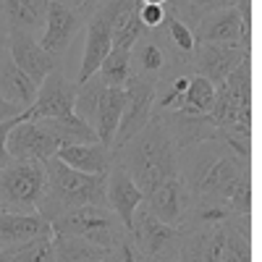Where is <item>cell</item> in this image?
Returning a JSON list of instances; mask_svg holds the SVG:
<instances>
[{"instance_id":"obj_26","label":"cell","mask_w":262,"mask_h":262,"mask_svg":"<svg viewBox=\"0 0 262 262\" xmlns=\"http://www.w3.org/2000/svg\"><path fill=\"white\" fill-rule=\"evenodd\" d=\"M97 76L107 84V86H123L131 76V60H128V50L121 48H111V53L105 55V60L100 63Z\"/></svg>"},{"instance_id":"obj_32","label":"cell","mask_w":262,"mask_h":262,"mask_svg":"<svg viewBox=\"0 0 262 262\" xmlns=\"http://www.w3.org/2000/svg\"><path fill=\"white\" fill-rule=\"evenodd\" d=\"M27 244V242H24ZM21 257V244H13V247H3L0 249V262H18Z\"/></svg>"},{"instance_id":"obj_9","label":"cell","mask_w":262,"mask_h":262,"mask_svg":"<svg viewBox=\"0 0 262 262\" xmlns=\"http://www.w3.org/2000/svg\"><path fill=\"white\" fill-rule=\"evenodd\" d=\"M247 58H249V48L238 45V42H196L189 63H191V71L202 74L217 86Z\"/></svg>"},{"instance_id":"obj_6","label":"cell","mask_w":262,"mask_h":262,"mask_svg":"<svg viewBox=\"0 0 262 262\" xmlns=\"http://www.w3.org/2000/svg\"><path fill=\"white\" fill-rule=\"evenodd\" d=\"M53 233L58 236H76L84 242L111 249L121 236H126V226L118 221V215L107 205H84L71 212H66L50 223Z\"/></svg>"},{"instance_id":"obj_28","label":"cell","mask_w":262,"mask_h":262,"mask_svg":"<svg viewBox=\"0 0 262 262\" xmlns=\"http://www.w3.org/2000/svg\"><path fill=\"white\" fill-rule=\"evenodd\" d=\"M105 262H142V257H139L134 242H131V236L126 233V236L118 238V242H116L111 249H107Z\"/></svg>"},{"instance_id":"obj_25","label":"cell","mask_w":262,"mask_h":262,"mask_svg":"<svg viewBox=\"0 0 262 262\" xmlns=\"http://www.w3.org/2000/svg\"><path fill=\"white\" fill-rule=\"evenodd\" d=\"M142 34H147V29L142 27V21H139V0H137V3L126 6L118 13V18H116V24H113V48L131 50L134 42Z\"/></svg>"},{"instance_id":"obj_30","label":"cell","mask_w":262,"mask_h":262,"mask_svg":"<svg viewBox=\"0 0 262 262\" xmlns=\"http://www.w3.org/2000/svg\"><path fill=\"white\" fill-rule=\"evenodd\" d=\"M165 13H168V8H163V6H142V3H139V21H142V27H144L147 32L158 29V27L163 24Z\"/></svg>"},{"instance_id":"obj_13","label":"cell","mask_w":262,"mask_h":262,"mask_svg":"<svg viewBox=\"0 0 262 262\" xmlns=\"http://www.w3.org/2000/svg\"><path fill=\"white\" fill-rule=\"evenodd\" d=\"M189 202H191V194L186 191L181 176H176V179H168L160 186H155L149 194H144L142 207L152 217H158L160 223L184 228L186 212H189Z\"/></svg>"},{"instance_id":"obj_16","label":"cell","mask_w":262,"mask_h":262,"mask_svg":"<svg viewBox=\"0 0 262 262\" xmlns=\"http://www.w3.org/2000/svg\"><path fill=\"white\" fill-rule=\"evenodd\" d=\"M191 29H194L196 42H238V45L249 48V39H252L236 8L205 13L202 18H196V24Z\"/></svg>"},{"instance_id":"obj_33","label":"cell","mask_w":262,"mask_h":262,"mask_svg":"<svg viewBox=\"0 0 262 262\" xmlns=\"http://www.w3.org/2000/svg\"><path fill=\"white\" fill-rule=\"evenodd\" d=\"M18 113H21V107H16L13 102H8V100L0 97V121H8V118H13V116H18Z\"/></svg>"},{"instance_id":"obj_17","label":"cell","mask_w":262,"mask_h":262,"mask_svg":"<svg viewBox=\"0 0 262 262\" xmlns=\"http://www.w3.org/2000/svg\"><path fill=\"white\" fill-rule=\"evenodd\" d=\"M55 158L66 163L69 168L79 173H90V176H107L113 165V149H107L100 142H86V144H63Z\"/></svg>"},{"instance_id":"obj_15","label":"cell","mask_w":262,"mask_h":262,"mask_svg":"<svg viewBox=\"0 0 262 262\" xmlns=\"http://www.w3.org/2000/svg\"><path fill=\"white\" fill-rule=\"evenodd\" d=\"M105 202L118 215V221L126 226V231H128L131 221H134L137 207L144 202L142 189L137 186V181L128 176V170L116 158H113V165L105 176Z\"/></svg>"},{"instance_id":"obj_19","label":"cell","mask_w":262,"mask_h":262,"mask_svg":"<svg viewBox=\"0 0 262 262\" xmlns=\"http://www.w3.org/2000/svg\"><path fill=\"white\" fill-rule=\"evenodd\" d=\"M50 223L39 212H3L0 210V249L32 242L39 233H45Z\"/></svg>"},{"instance_id":"obj_10","label":"cell","mask_w":262,"mask_h":262,"mask_svg":"<svg viewBox=\"0 0 262 262\" xmlns=\"http://www.w3.org/2000/svg\"><path fill=\"white\" fill-rule=\"evenodd\" d=\"M74 100H76V81H69L63 69H55L37 86V97L27 107V118L42 121V118L71 116L74 113Z\"/></svg>"},{"instance_id":"obj_21","label":"cell","mask_w":262,"mask_h":262,"mask_svg":"<svg viewBox=\"0 0 262 262\" xmlns=\"http://www.w3.org/2000/svg\"><path fill=\"white\" fill-rule=\"evenodd\" d=\"M128 60H131V76H144V79H155V81L168 66V55L158 45V39L152 37V32L142 34L134 42V48L128 50Z\"/></svg>"},{"instance_id":"obj_8","label":"cell","mask_w":262,"mask_h":262,"mask_svg":"<svg viewBox=\"0 0 262 262\" xmlns=\"http://www.w3.org/2000/svg\"><path fill=\"white\" fill-rule=\"evenodd\" d=\"M126 90V102H123V113H121V123L116 128L113 137V152L126 144L134 134L149 123L152 118V102H155V79H144V76H128V81L123 84Z\"/></svg>"},{"instance_id":"obj_37","label":"cell","mask_w":262,"mask_h":262,"mask_svg":"<svg viewBox=\"0 0 262 262\" xmlns=\"http://www.w3.org/2000/svg\"><path fill=\"white\" fill-rule=\"evenodd\" d=\"M55 3H63V6H69V8H81V0H55Z\"/></svg>"},{"instance_id":"obj_27","label":"cell","mask_w":262,"mask_h":262,"mask_svg":"<svg viewBox=\"0 0 262 262\" xmlns=\"http://www.w3.org/2000/svg\"><path fill=\"white\" fill-rule=\"evenodd\" d=\"M238 0H191V6L184 16V21L189 27L196 24V18H202L205 13H212V11H223V8H236Z\"/></svg>"},{"instance_id":"obj_20","label":"cell","mask_w":262,"mask_h":262,"mask_svg":"<svg viewBox=\"0 0 262 262\" xmlns=\"http://www.w3.org/2000/svg\"><path fill=\"white\" fill-rule=\"evenodd\" d=\"M123 102H126V90L123 86H105L92 126L97 131L100 144H105L107 149L113 147V137H116V128H118L121 113H123Z\"/></svg>"},{"instance_id":"obj_38","label":"cell","mask_w":262,"mask_h":262,"mask_svg":"<svg viewBox=\"0 0 262 262\" xmlns=\"http://www.w3.org/2000/svg\"><path fill=\"white\" fill-rule=\"evenodd\" d=\"M176 262H179V259H176Z\"/></svg>"},{"instance_id":"obj_24","label":"cell","mask_w":262,"mask_h":262,"mask_svg":"<svg viewBox=\"0 0 262 262\" xmlns=\"http://www.w3.org/2000/svg\"><path fill=\"white\" fill-rule=\"evenodd\" d=\"M212 102H215V84L210 79H205L202 74L191 71L189 76V86L181 97V105L176 113L184 116H207L212 111Z\"/></svg>"},{"instance_id":"obj_1","label":"cell","mask_w":262,"mask_h":262,"mask_svg":"<svg viewBox=\"0 0 262 262\" xmlns=\"http://www.w3.org/2000/svg\"><path fill=\"white\" fill-rule=\"evenodd\" d=\"M179 176L191 196H215V200H223L236 215L249 217V158H242L223 139H202L184 147Z\"/></svg>"},{"instance_id":"obj_36","label":"cell","mask_w":262,"mask_h":262,"mask_svg":"<svg viewBox=\"0 0 262 262\" xmlns=\"http://www.w3.org/2000/svg\"><path fill=\"white\" fill-rule=\"evenodd\" d=\"M142 6H163V8H168V0H139Z\"/></svg>"},{"instance_id":"obj_11","label":"cell","mask_w":262,"mask_h":262,"mask_svg":"<svg viewBox=\"0 0 262 262\" xmlns=\"http://www.w3.org/2000/svg\"><path fill=\"white\" fill-rule=\"evenodd\" d=\"M84 16L76 8H69L55 0H48V13H45V32H42L39 45L45 48L50 55H55L58 60L66 58L74 37L79 34V29L84 27Z\"/></svg>"},{"instance_id":"obj_4","label":"cell","mask_w":262,"mask_h":262,"mask_svg":"<svg viewBox=\"0 0 262 262\" xmlns=\"http://www.w3.org/2000/svg\"><path fill=\"white\" fill-rule=\"evenodd\" d=\"M179 262H252L249 217H231L207 228H184Z\"/></svg>"},{"instance_id":"obj_5","label":"cell","mask_w":262,"mask_h":262,"mask_svg":"<svg viewBox=\"0 0 262 262\" xmlns=\"http://www.w3.org/2000/svg\"><path fill=\"white\" fill-rule=\"evenodd\" d=\"M48 170L42 160H11L0 165V210L37 212L45 194Z\"/></svg>"},{"instance_id":"obj_31","label":"cell","mask_w":262,"mask_h":262,"mask_svg":"<svg viewBox=\"0 0 262 262\" xmlns=\"http://www.w3.org/2000/svg\"><path fill=\"white\" fill-rule=\"evenodd\" d=\"M189 6H191V0H168V11H170L173 16H179V18L186 16Z\"/></svg>"},{"instance_id":"obj_23","label":"cell","mask_w":262,"mask_h":262,"mask_svg":"<svg viewBox=\"0 0 262 262\" xmlns=\"http://www.w3.org/2000/svg\"><path fill=\"white\" fill-rule=\"evenodd\" d=\"M107 249L76 236H58L53 233V252L50 262H105Z\"/></svg>"},{"instance_id":"obj_2","label":"cell","mask_w":262,"mask_h":262,"mask_svg":"<svg viewBox=\"0 0 262 262\" xmlns=\"http://www.w3.org/2000/svg\"><path fill=\"white\" fill-rule=\"evenodd\" d=\"M113 158L128 170L142 194H149L168 179H176L181 168V149L158 116H152L139 134L121 144Z\"/></svg>"},{"instance_id":"obj_34","label":"cell","mask_w":262,"mask_h":262,"mask_svg":"<svg viewBox=\"0 0 262 262\" xmlns=\"http://www.w3.org/2000/svg\"><path fill=\"white\" fill-rule=\"evenodd\" d=\"M8 24H6V18L0 16V55H3L6 50H8Z\"/></svg>"},{"instance_id":"obj_12","label":"cell","mask_w":262,"mask_h":262,"mask_svg":"<svg viewBox=\"0 0 262 262\" xmlns=\"http://www.w3.org/2000/svg\"><path fill=\"white\" fill-rule=\"evenodd\" d=\"M63 147V142L48 131L39 121H21L8 134V155L11 160H50Z\"/></svg>"},{"instance_id":"obj_22","label":"cell","mask_w":262,"mask_h":262,"mask_svg":"<svg viewBox=\"0 0 262 262\" xmlns=\"http://www.w3.org/2000/svg\"><path fill=\"white\" fill-rule=\"evenodd\" d=\"M48 0H0V16L6 18L8 32H34L45 24Z\"/></svg>"},{"instance_id":"obj_35","label":"cell","mask_w":262,"mask_h":262,"mask_svg":"<svg viewBox=\"0 0 262 262\" xmlns=\"http://www.w3.org/2000/svg\"><path fill=\"white\" fill-rule=\"evenodd\" d=\"M100 3H102V0H81V8H79V11H81V16L86 18V16H90V13H92V11H95Z\"/></svg>"},{"instance_id":"obj_14","label":"cell","mask_w":262,"mask_h":262,"mask_svg":"<svg viewBox=\"0 0 262 262\" xmlns=\"http://www.w3.org/2000/svg\"><path fill=\"white\" fill-rule=\"evenodd\" d=\"M8 55L11 60L24 71L37 86L45 81V76L55 69H60L63 60L50 55L45 48L34 39L32 32H11L8 34Z\"/></svg>"},{"instance_id":"obj_7","label":"cell","mask_w":262,"mask_h":262,"mask_svg":"<svg viewBox=\"0 0 262 262\" xmlns=\"http://www.w3.org/2000/svg\"><path fill=\"white\" fill-rule=\"evenodd\" d=\"M128 236L134 242L142 262H176L184 244V228L160 223L142 205L134 212V221L128 226Z\"/></svg>"},{"instance_id":"obj_29","label":"cell","mask_w":262,"mask_h":262,"mask_svg":"<svg viewBox=\"0 0 262 262\" xmlns=\"http://www.w3.org/2000/svg\"><path fill=\"white\" fill-rule=\"evenodd\" d=\"M21 121H29L27 118V111H21L18 116L8 118V121H0V165L11 163V155H8V134L21 123Z\"/></svg>"},{"instance_id":"obj_18","label":"cell","mask_w":262,"mask_h":262,"mask_svg":"<svg viewBox=\"0 0 262 262\" xmlns=\"http://www.w3.org/2000/svg\"><path fill=\"white\" fill-rule=\"evenodd\" d=\"M0 97L27 111L37 97V84L11 60L8 50L0 55Z\"/></svg>"},{"instance_id":"obj_3","label":"cell","mask_w":262,"mask_h":262,"mask_svg":"<svg viewBox=\"0 0 262 262\" xmlns=\"http://www.w3.org/2000/svg\"><path fill=\"white\" fill-rule=\"evenodd\" d=\"M48 181L45 194L37 207V212L53 223L55 217L71 212L84 205H107L105 202V176H90V173H79L60 163L55 155L45 160Z\"/></svg>"}]
</instances>
